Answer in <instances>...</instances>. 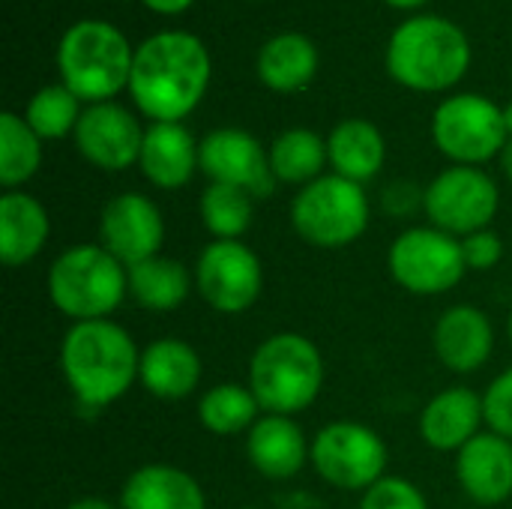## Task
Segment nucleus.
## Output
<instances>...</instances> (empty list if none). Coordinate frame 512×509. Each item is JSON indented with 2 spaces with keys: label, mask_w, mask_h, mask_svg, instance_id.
<instances>
[{
  "label": "nucleus",
  "mask_w": 512,
  "mask_h": 509,
  "mask_svg": "<svg viewBox=\"0 0 512 509\" xmlns=\"http://www.w3.org/2000/svg\"><path fill=\"white\" fill-rule=\"evenodd\" d=\"M150 12H156V15H180V12H186L195 0H141Z\"/></svg>",
  "instance_id": "obj_36"
},
{
  "label": "nucleus",
  "mask_w": 512,
  "mask_h": 509,
  "mask_svg": "<svg viewBox=\"0 0 512 509\" xmlns=\"http://www.w3.org/2000/svg\"><path fill=\"white\" fill-rule=\"evenodd\" d=\"M456 480L477 507H501L512 498V441L480 432L456 453Z\"/></svg>",
  "instance_id": "obj_17"
},
{
  "label": "nucleus",
  "mask_w": 512,
  "mask_h": 509,
  "mask_svg": "<svg viewBox=\"0 0 512 509\" xmlns=\"http://www.w3.org/2000/svg\"><path fill=\"white\" fill-rule=\"evenodd\" d=\"M486 426L483 396L471 387H447L420 411V438L438 453H459Z\"/></svg>",
  "instance_id": "obj_19"
},
{
  "label": "nucleus",
  "mask_w": 512,
  "mask_h": 509,
  "mask_svg": "<svg viewBox=\"0 0 512 509\" xmlns=\"http://www.w3.org/2000/svg\"><path fill=\"white\" fill-rule=\"evenodd\" d=\"M462 255H465L468 270L489 273V270H495L504 261V240L492 228L474 231V234L462 237Z\"/></svg>",
  "instance_id": "obj_34"
},
{
  "label": "nucleus",
  "mask_w": 512,
  "mask_h": 509,
  "mask_svg": "<svg viewBox=\"0 0 512 509\" xmlns=\"http://www.w3.org/2000/svg\"><path fill=\"white\" fill-rule=\"evenodd\" d=\"M432 351L444 369L456 375H474L495 354V327L483 309L456 303L438 315L432 330Z\"/></svg>",
  "instance_id": "obj_16"
},
{
  "label": "nucleus",
  "mask_w": 512,
  "mask_h": 509,
  "mask_svg": "<svg viewBox=\"0 0 512 509\" xmlns=\"http://www.w3.org/2000/svg\"><path fill=\"white\" fill-rule=\"evenodd\" d=\"M246 459L261 477L285 483L312 462V441L294 417L261 414L246 435Z\"/></svg>",
  "instance_id": "obj_18"
},
{
  "label": "nucleus",
  "mask_w": 512,
  "mask_h": 509,
  "mask_svg": "<svg viewBox=\"0 0 512 509\" xmlns=\"http://www.w3.org/2000/svg\"><path fill=\"white\" fill-rule=\"evenodd\" d=\"M144 132L147 129L129 108L117 102H99V105H84L72 138L84 162H90L93 168L126 171L138 165Z\"/></svg>",
  "instance_id": "obj_15"
},
{
  "label": "nucleus",
  "mask_w": 512,
  "mask_h": 509,
  "mask_svg": "<svg viewBox=\"0 0 512 509\" xmlns=\"http://www.w3.org/2000/svg\"><path fill=\"white\" fill-rule=\"evenodd\" d=\"M504 123H507V135L512 138V102L504 108Z\"/></svg>",
  "instance_id": "obj_40"
},
{
  "label": "nucleus",
  "mask_w": 512,
  "mask_h": 509,
  "mask_svg": "<svg viewBox=\"0 0 512 509\" xmlns=\"http://www.w3.org/2000/svg\"><path fill=\"white\" fill-rule=\"evenodd\" d=\"M129 273V297L147 312H174L180 309L192 288L195 273L171 255H156L141 264L126 267Z\"/></svg>",
  "instance_id": "obj_26"
},
{
  "label": "nucleus",
  "mask_w": 512,
  "mask_h": 509,
  "mask_svg": "<svg viewBox=\"0 0 512 509\" xmlns=\"http://www.w3.org/2000/svg\"><path fill=\"white\" fill-rule=\"evenodd\" d=\"M315 474L339 492H366L387 477L390 450L384 438L357 420H333L312 435Z\"/></svg>",
  "instance_id": "obj_10"
},
{
  "label": "nucleus",
  "mask_w": 512,
  "mask_h": 509,
  "mask_svg": "<svg viewBox=\"0 0 512 509\" xmlns=\"http://www.w3.org/2000/svg\"><path fill=\"white\" fill-rule=\"evenodd\" d=\"M213 78L207 45L189 30H159L135 48L129 96L150 123H183Z\"/></svg>",
  "instance_id": "obj_1"
},
{
  "label": "nucleus",
  "mask_w": 512,
  "mask_h": 509,
  "mask_svg": "<svg viewBox=\"0 0 512 509\" xmlns=\"http://www.w3.org/2000/svg\"><path fill=\"white\" fill-rule=\"evenodd\" d=\"M63 509H117L111 501H105V498H96V495H87V498H78V501H72V504H66Z\"/></svg>",
  "instance_id": "obj_37"
},
{
  "label": "nucleus",
  "mask_w": 512,
  "mask_h": 509,
  "mask_svg": "<svg viewBox=\"0 0 512 509\" xmlns=\"http://www.w3.org/2000/svg\"><path fill=\"white\" fill-rule=\"evenodd\" d=\"M192 273L198 297L219 315L249 312L264 291V264L243 240H210Z\"/></svg>",
  "instance_id": "obj_12"
},
{
  "label": "nucleus",
  "mask_w": 512,
  "mask_h": 509,
  "mask_svg": "<svg viewBox=\"0 0 512 509\" xmlns=\"http://www.w3.org/2000/svg\"><path fill=\"white\" fill-rule=\"evenodd\" d=\"M135 48L126 33L102 18H81L69 24L57 42L60 84L69 87L84 105L114 102L129 90Z\"/></svg>",
  "instance_id": "obj_4"
},
{
  "label": "nucleus",
  "mask_w": 512,
  "mask_h": 509,
  "mask_svg": "<svg viewBox=\"0 0 512 509\" xmlns=\"http://www.w3.org/2000/svg\"><path fill=\"white\" fill-rule=\"evenodd\" d=\"M327 159L333 174L366 186L375 180L387 162V141L384 132L363 117H348L336 123L327 135Z\"/></svg>",
  "instance_id": "obj_25"
},
{
  "label": "nucleus",
  "mask_w": 512,
  "mask_h": 509,
  "mask_svg": "<svg viewBox=\"0 0 512 509\" xmlns=\"http://www.w3.org/2000/svg\"><path fill=\"white\" fill-rule=\"evenodd\" d=\"M270 153V168L279 183L288 186H309L312 180L324 177V168L330 165L327 159V138L306 126L285 129L273 138L267 147Z\"/></svg>",
  "instance_id": "obj_27"
},
{
  "label": "nucleus",
  "mask_w": 512,
  "mask_h": 509,
  "mask_svg": "<svg viewBox=\"0 0 512 509\" xmlns=\"http://www.w3.org/2000/svg\"><path fill=\"white\" fill-rule=\"evenodd\" d=\"M507 333H510V345H512V309H510V318H507Z\"/></svg>",
  "instance_id": "obj_41"
},
{
  "label": "nucleus",
  "mask_w": 512,
  "mask_h": 509,
  "mask_svg": "<svg viewBox=\"0 0 512 509\" xmlns=\"http://www.w3.org/2000/svg\"><path fill=\"white\" fill-rule=\"evenodd\" d=\"M387 267L393 282L414 297L450 294L468 273L462 240L435 225H411L396 234Z\"/></svg>",
  "instance_id": "obj_9"
},
{
  "label": "nucleus",
  "mask_w": 512,
  "mask_h": 509,
  "mask_svg": "<svg viewBox=\"0 0 512 509\" xmlns=\"http://www.w3.org/2000/svg\"><path fill=\"white\" fill-rule=\"evenodd\" d=\"M198 159H201V174L210 183L246 189L255 201L270 198L279 186L270 168V153L246 129H237V126L210 129L201 138Z\"/></svg>",
  "instance_id": "obj_13"
},
{
  "label": "nucleus",
  "mask_w": 512,
  "mask_h": 509,
  "mask_svg": "<svg viewBox=\"0 0 512 509\" xmlns=\"http://www.w3.org/2000/svg\"><path fill=\"white\" fill-rule=\"evenodd\" d=\"M498 162H501V171H504V177L512 183V138L507 141V147H504V153L498 156Z\"/></svg>",
  "instance_id": "obj_38"
},
{
  "label": "nucleus",
  "mask_w": 512,
  "mask_h": 509,
  "mask_svg": "<svg viewBox=\"0 0 512 509\" xmlns=\"http://www.w3.org/2000/svg\"><path fill=\"white\" fill-rule=\"evenodd\" d=\"M387 6H393V9H420V6H426L429 0H384Z\"/></svg>",
  "instance_id": "obj_39"
},
{
  "label": "nucleus",
  "mask_w": 512,
  "mask_h": 509,
  "mask_svg": "<svg viewBox=\"0 0 512 509\" xmlns=\"http://www.w3.org/2000/svg\"><path fill=\"white\" fill-rule=\"evenodd\" d=\"M51 237V219L45 204L24 192L12 189L0 195V258L6 267L30 264Z\"/></svg>",
  "instance_id": "obj_23"
},
{
  "label": "nucleus",
  "mask_w": 512,
  "mask_h": 509,
  "mask_svg": "<svg viewBox=\"0 0 512 509\" xmlns=\"http://www.w3.org/2000/svg\"><path fill=\"white\" fill-rule=\"evenodd\" d=\"M99 243L126 267L162 255L165 216L144 192H120L99 213Z\"/></svg>",
  "instance_id": "obj_14"
},
{
  "label": "nucleus",
  "mask_w": 512,
  "mask_h": 509,
  "mask_svg": "<svg viewBox=\"0 0 512 509\" xmlns=\"http://www.w3.org/2000/svg\"><path fill=\"white\" fill-rule=\"evenodd\" d=\"M498 210H501V189L495 177L474 165L444 168L426 186V198H423V213L429 225L459 240L474 231L492 228Z\"/></svg>",
  "instance_id": "obj_11"
},
{
  "label": "nucleus",
  "mask_w": 512,
  "mask_h": 509,
  "mask_svg": "<svg viewBox=\"0 0 512 509\" xmlns=\"http://www.w3.org/2000/svg\"><path fill=\"white\" fill-rule=\"evenodd\" d=\"M387 72L414 93H444L471 66L468 33L444 15H411L387 42Z\"/></svg>",
  "instance_id": "obj_3"
},
{
  "label": "nucleus",
  "mask_w": 512,
  "mask_h": 509,
  "mask_svg": "<svg viewBox=\"0 0 512 509\" xmlns=\"http://www.w3.org/2000/svg\"><path fill=\"white\" fill-rule=\"evenodd\" d=\"M486 429L512 441V366L504 369L483 393Z\"/></svg>",
  "instance_id": "obj_33"
},
{
  "label": "nucleus",
  "mask_w": 512,
  "mask_h": 509,
  "mask_svg": "<svg viewBox=\"0 0 512 509\" xmlns=\"http://www.w3.org/2000/svg\"><path fill=\"white\" fill-rule=\"evenodd\" d=\"M204 375L201 354L180 336H159L141 348L138 384L162 402L189 399Z\"/></svg>",
  "instance_id": "obj_20"
},
{
  "label": "nucleus",
  "mask_w": 512,
  "mask_h": 509,
  "mask_svg": "<svg viewBox=\"0 0 512 509\" xmlns=\"http://www.w3.org/2000/svg\"><path fill=\"white\" fill-rule=\"evenodd\" d=\"M81 105L84 102L69 87L45 84L30 96V102L24 108V120L42 141H60L75 132L81 111H84Z\"/></svg>",
  "instance_id": "obj_31"
},
{
  "label": "nucleus",
  "mask_w": 512,
  "mask_h": 509,
  "mask_svg": "<svg viewBox=\"0 0 512 509\" xmlns=\"http://www.w3.org/2000/svg\"><path fill=\"white\" fill-rule=\"evenodd\" d=\"M42 165V138L27 126L24 114H0V186L6 192L21 189L36 177Z\"/></svg>",
  "instance_id": "obj_29"
},
{
  "label": "nucleus",
  "mask_w": 512,
  "mask_h": 509,
  "mask_svg": "<svg viewBox=\"0 0 512 509\" xmlns=\"http://www.w3.org/2000/svg\"><path fill=\"white\" fill-rule=\"evenodd\" d=\"M321 57L306 33L282 30L270 36L255 60L258 81L273 93H303L318 75Z\"/></svg>",
  "instance_id": "obj_24"
},
{
  "label": "nucleus",
  "mask_w": 512,
  "mask_h": 509,
  "mask_svg": "<svg viewBox=\"0 0 512 509\" xmlns=\"http://www.w3.org/2000/svg\"><path fill=\"white\" fill-rule=\"evenodd\" d=\"M324 357L318 345L294 330L267 336L249 360V390L264 414L297 417L324 390Z\"/></svg>",
  "instance_id": "obj_5"
},
{
  "label": "nucleus",
  "mask_w": 512,
  "mask_h": 509,
  "mask_svg": "<svg viewBox=\"0 0 512 509\" xmlns=\"http://www.w3.org/2000/svg\"><path fill=\"white\" fill-rule=\"evenodd\" d=\"M198 213L213 240H243L255 219V198L237 186L207 183L198 201Z\"/></svg>",
  "instance_id": "obj_30"
},
{
  "label": "nucleus",
  "mask_w": 512,
  "mask_h": 509,
  "mask_svg": "<svg viewBox=\"0 0 512 509\" xmlns=\"http://www.w3.org/2000/svg\"><path fill=\"white\" fill-rule=\"evenodd\" d=\"M261 405L249 384L222 381L201 393L198 399V423L219 438L249 435V429L261 420Z\"/></svg>",
  "instance_id": "obj_28"
},
{
  "label": "nucleus",
  "mask_w": 512,
  "mask_h": 509,
  "mask_svg": "<svg viewBox=\"0 0 512 509\" xmlns=\"http://www.w3.org/2000/svg\"><path fill=\"white\" fill-rule=\"evenodd\" d=\"M369 222L372 204L366 189L339 174L312 180L291 201L294 234L312 249H348L369 231Z\"/></svg>",
  "instance_id": "obj_7"
},
{
  "label": "nucleus",
  "mask_w": 512,
  "mask_h": 509,
  "mask_svg": "<svg viewBox=\"0 0 512 509\" xmlns=\"http://www.w3.org/2000/svg\"><path fill=\"white\" fill-rule=\"evenodd\" d=\"M60 375L84 411L99 414L138 384L141 348L114 318L69 324L60 342Z\"/></svg>",
  "instance_id": "obj_2"
},
{
  "label": "nucleus",
  "mask_w": 512,
  "mask_h": 509,
  "mask_svg": "<svg viewBox=\"0 0 512 509\" xmlns=\"http://www.w3.org/2000/svg\"><path fill=\"white\" fill-rule=\"evenodd\" d=\"M45 291L51 306L72 324L102 321L129 297V273L102 243H75L51 261Z\"/></svg>",
  "instance_id": "obj_6"
},
{
  "label": "nucleus",
  "mask_w": 512,
  "mask_h": 509,
  "mask_svg": "<svg viewBox=\"0 0 512 509\" xmlns=\"http://www.w3.org/2000/svg\"><path fill=\"white\" fill-rule=\"evenodd\" d=\"M198 150L201 141L183 123H150L144 132L138 171L156 189H183L195 171H201Z\"/></svg>",
  "instance_id": "obj_21"
},
{
  "label": "nucleus",
  "mask_w": 512,
  "mask_h": 509,
  "mask_svg": "<svg viewBox=\"0 0 512 509\" xmlns=\"http://www.w3.org/2000/svg\"><path fill=\"white\" fill-rule=\"evenodd\" d=\"M432 141L453 165L483 168L510 141L504 108L480 93H453L432 114Z\"/></svg>",
  "instance_id": "obj_8"
},
{
  "label": "nucleus",
  "mask_w": 512,
  "mask_h": 509,
  "mask_svg": "<svg viewBox=\"0 0 512 509\" xmlns=\"http://www.w3.org/2000/svg\"><path fill=\"white\" fill-rule=\"evenodd\" d=\"M357 509H432L426 495L420 492L417 483L405 480V477H393L387 474L384 480H378L372 489H366L360 495V507Z\"/></svg>",
  "instance_id": "obj_32"
},
{
  "label": "nucleus",
  "mask_w": 512,
  "mask_h": 509,
  "mask_svg": "<svg viewBox=\"0 0 512 509\" xmlns=\"http://www.w3.org/2000/svg\"><path fill=\"white\" fill-rule=\"evenodd\" d=\"M120 509H207V495L189 471L153 462L126 477Z\"/></svg>",
  "instance_id": "obj_22"
},
{
  "label": "nucleus",
  "mask_w": 512,
  "mask_h": 509,
  "mask_svg": "<svg viewBox=\"0 0 512 509\" xmlns=\"http://www.w3.org/2000/svg\"><path fill=\"white\" fill-rule=\"evenodd\" d=\"M423 198H426V189H420L417 183L393 180V183L381 192V207H384L393 219H405V216L423 210Z\"/></svg>",
  "instance_id": "obj_35"
}]
</instances>
